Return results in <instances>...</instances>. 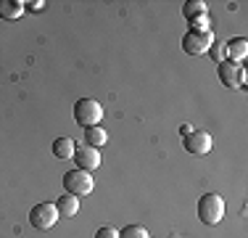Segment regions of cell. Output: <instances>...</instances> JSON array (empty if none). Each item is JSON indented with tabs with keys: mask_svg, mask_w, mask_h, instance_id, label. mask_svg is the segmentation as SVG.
I'll list each match as a JSON object with an SVG mask.
<instances>
[{
	"mask_svg": "<svg viewBox=\"0 0 248 238\" xmlns=\"http://www.w3.org/2000/svg\"><path fill=\"white\" fill-rule=\"evenodd\" d=\"M24 5H29V11H43L45 8V3H24Z\"/></svg>",
	"mask_w": 248,
	"mask_h": 238,
	"instance_id": "obj_19",
	"label": "cell"
},
{
	"mask_svg": "<svg viewBox=\"0 0 248 238\" xmlns=\"http://www.w3.org/2000/svg\"><path fill=\"white\" fill-rule=\"evenodd\" d=\"M29 222L34 230H50L58 222V209L53 201H43V204H34L29 212Z\"/></svg>",
	"mask_w": 248,
	"mask_h": 238,
	"instance_id": "obj_4",
	"label": "cell"
},
{
	"mask_svg": "<svg viewBox=\"0 0 248 238\" xmlns=\"http://www.w3.org/2000/svg\"><path fill=\"white\" fill-rule=\"evenodd\" d=\"M182 146H185L187 153L206 156V153L211 151V146H214V140H211V133H206V130H193L190 135H185V138H182Z\"/></svg>",
	"mask_w": 248,
	"mask_h": 238,
	"instance_id": "obj_7",
	"label": "cell"
},
{
	"mask_svg": "<svg viewBox=\"0 0 248 238\" xmlns=\"http://www.w3.org/2000/svg\"><path fill=\"white\" fill-rule=\"evenodd\" d=\"M95 238H119V230L111 228V225H103V228L95 230Z\"/></svg>",
	"mask_w": 248,
	"mask_h": 238,
	"instance_id": "obj_18",
	"label": "cell"
},
{
	"mask_svg": "<svg viewBox=\"0 0 248 238\" xmlns=\"http://www.w3.org/2000/svg\"><path fill=\"white\" fill-rule=\"evenodd\" d=\"M74 151H77V146H74L72 138H56L53 140V156L56 159H72Z\"/></svg>",
	"mask_w": 248,
	"mask_h": 238,
	"instance_id": "obj_13",
	"label": "cell"
},
{
	"mask_svg": "<svg viewBox=\"0 0 248 238\" xmlns=\"http://www.w3.org/2000/svg\"><path fill=\"white\" fill-rule=\"evenodd\" d=\"M53 204H56V209H58V217H74V214L79 212V199H77V196H69V193L58 196V201H53Z\"/></svg>",
	"mask_w": 248,
	"mask_h": 238,
	"instance_id": "obj_11",
	"label": "cell"
},
{
	"mask_svg": "<svg viewBox=\"0 0 248 238\" xmlns=\"http://www.w3.org/2000/svg\"><path fill=\"white\" fill-rule=\"evenodd\" d=\"M217 74H219V82L227 90H240V87H246V69L235 61H227V58H224L219 64V69H217Z\"/></svg>",
	"mask_w": 248,
	"mask_h": 238,
	"instance_id": "obj_5",
	"label": "cell"
},
{
	"mask_svg": "<svg viewBox=\"0 0 248 238\" xmlns=\"http://www.w3.org/2000/svg\"><path fill=\"white\" fill-rule=\"evenodd\" d=\"M209 53H211V58H214L217 64H222L224 61V43H214L209 48Z\"/></svg>",
	"mask_w": 248,
	"mask_h": 238,
	"instance_id": "obj_17",
	"label": "cell"
},
{
	"mask_svg": "<svg viewBox=\"0 0 248 238\" xmlns=\"http://www.w3.org/2000/svg\"><path fill=\"white\" fill-rule=\"evenodd\" d=\"M246 53H248V40L246 37H235V40H227V43H224V58H227V61L240 64L246 58Z\"/></svg>",
	"mask_w": 248,
	"mask_h": 238,
	"instance_id": "obj_9",
	"label": "cell"
},
{
	"mask_svg": "<svg viewBox=\"0 0 248 238\" xmlns=\"http://www.w3.org/2000/svg\"><path fill=\"white\" fill-rule=\"evenodd\" d=\"M214 45V34L211 32H185V37H182V51L187 53V56H203V53H209V48Z\"/></svg>",
	"mask_w": 248,
	"mask_h": 238,
	"instance_id": "obj_6",
	"label": "cell"
},
{
	"mask_svg": "<svg viewBox=\"0 0 248 238\" xmlns=\"http://www.w3.org/2000/svg\"><path fill=\"white\" fill-rule=\"evenodd\" d=\"M198 220L203 225H209V228H214V225L222 222L224 217V199L219 193H203L198 199Z\"/></svg>",
	"mask_w": 248,
	"mask_h": 238,
	"instance_id": "obj_1",
	"label": "cell"
},
{
	"mask_svg": "<svg viewBox=\"0 0 248 238\" xmlns=\"http://www.w3.org/2000/svg\"><path fill=\"white\" fill-rule=\"evenodd\" d=\"M119 238H151V236L143 225H127V228L119 230Z\"/></svg>",
	"mask_w": 248,
	"mask_h": 238,
	"instance_id": "obj_15",
	"label": "cell"
},
{
	"mask_svg": "<svg viewBox=\"0 0 248 238\" xmlns=\"http://www.w3.org/2000/svg\"><path fill=\"white\" fill-rule=\"evenodd\" d=\"M72 159L77 162V170H85V172H93V170H98V167H100L98 148H90V146H85V143H82V146L74 151Z\"/></svg>",
	"mask_w": 248,
	"mask_h": 238,
	"instance_id": "obj_8",
	"label": "cell"
},
{
	"mask_svg": "<svg viewBox=\"0 0 248 238\" xmlns=\"http://www.w3.org/2000/svg\"><path fill=\"white\" fill-rule=\"evenodd\" d=\"M193 32H211V27H209V14H203V16H198V19H193Z\"/></svg>",
	"mask_w": 248,
	"mask_h": 238,
	"instance_id": "obj_16",
	"label": "cell"
},
{
	"mask_svg": "<svg viewBox=\"0 0 248 238\" xmlns=\"http://www.w3.org/2000/svg\"><path fill=\"white\" fill-rule=\"evenodd\" d=\"M24 11H27V5L21 0H0V19H5V21L21 19Z\"/></svg>",
	"mask_w": 248,
	"mask_h": 238,
	"instance_id": "obj_10",
	"label": "cell"
},
{
	"mask_svg": "<svg viewBox=\"0 0 248 238\" xmlns=\"http://www.w3.org/2000/svg\"><path fill=\"white\" fill-rule=\"evenodd\" d=\"M103 119V106L98 103L95 98H79L74 103V122L79 124L82 130L85 127H95Z\"/></svg>",
	"mask_w": 248,
	"mask_h": 238,
	"instance_id": "obj_2",
	"label": "cell"
},
{
	"mask_svg": "<svg viewBox=\"0 0 248 238\" xmlns=\"http://www.w3.org/2000/svg\"><path fill=\"white\" fill-rule=\"evenodd\" d=\"M190 133H193L190 124H182V127H180V135H182V138H185V135H190Z\"/></svg>",
	"mask_w": 248,
	"mask_h": 238,
	"instance_id": "obj_20",
	"label": "cell"
},
{
	"mask_svg": "<svg viewBox=\"0 0 248 238\" xmlns=\"http://www.w3.org/2000/svg\"><path fill=\"white\" fill-rule=\"evenodd\" d=\"M203 14H209V8H206L203 0H187V3L182 5V16H185L187 21L198 19V16H203Z\"/></svg>",
	"mask_w": 248,
	"mask_h": 238,
	"instance_id": "obj_14",
	"label": "cell"
},
{
	"mask_svg": "<svg viewBox=\"0 0 248 238\" xmlns=\"http://www.w3.org/2000/svg\"><path fill=\"white\" fill-rule=\"evenodd\" d=\"M106 140H108V133H106L100 124H95V127H85V146L100 148V146H106Z\"/></svg>",
	"mask_w": 248,
	"mask_h": 238,
	"instance_id": "obj_12",
	"label": "cell"
},
{
	"mask_svg": "<svg viewBox=\"0 0 248 238\" xmlns=\"http://www.w3.org/2000/svg\"><path fill=\"white\" fill-rule=\"evenodd\" d=\"M93 188H95V180H93L90 172L85 170H69L63 172V190H66L69 196H90Z\"/></svg>",
	"mask_w": 248,
	"mask_h": 238,
	"instance_id": "obj_3",
	"label": "cell"
}]
</instances>
